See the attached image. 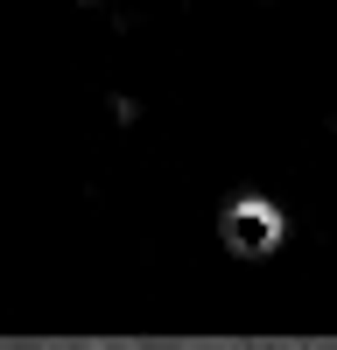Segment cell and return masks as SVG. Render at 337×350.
I'll return each instance as SVG.
<instances>
[{"instance_id": "obj_1", "label": "cell", "mask_w": 337, "mask_h": 350, "mask_svg": "<svg viewBox=\"0 0 337 350\" xmlns=\"http://www.w3.org/2000/svg\"><path fill=\"white\" fill-rule=\"evenodd\" d=\"M274 239H281L274 203H232V211H225V245L232 252H274Z\"/></svg>"}]
</instances>
